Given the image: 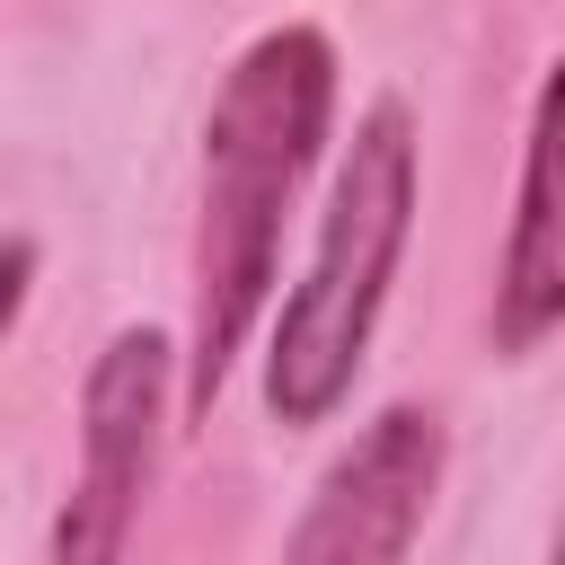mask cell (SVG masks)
I'll return each instance as SVG.
<instances>
[{
  "instance_id": "obj_4",
  "label": "cell",
  "mask_w": 565,
  "mask_h": 565,
  "mask_svg": "<svg viewBox=\"0 0 565 565\" xmlns=\"http://www.w3.org/2000/svg\"><path fill=\"white\" fill-rule=\"evenodd\" d=\"M441 468H450L441 406L388 397V406L362 415V433L318 468L300 521L282 530V556H291V565H397V556L424 539V521H433Z\"/></svg>"
},
{
  "instance_id": "obj_2",
  "label": "cell",
  "mask_w": 565,
  "mask_h": 565,
  "mask_svg": "<svg viewBox=\"0 0 565 565\" xmlns=\"http://www.w3.org/2000/svg\"><path fill=\"white\" fill-rule=\"evenodd\" d=\"M415 203H424V141L406 97H371L327 168V203H318V238L300 282L282 291L274 327H265V362H256V397L282 433H318L344 415L380 309L397 291L406 238H415Z\"/></svg>"
},
{
  "instance_id": "obj_6",
  "label": "cell",
  "mask_w": 565,
  "mask_h": 565,
  "mask_svg": "<svg viewBox=\"0 0 565 565\" xmlns=\"http://www.w3.org/2000/svg\"><path fill=\"white\" fill-rule=\"evenodd\" d=\"M35 274H44V247H35L26 230H0V353H9L18 318H26V291H35Z\"/></svg>"
},
{
  "instance_id": "obj_5",
  "label": "cell",
  "mask_w": 565,
  "mask_h": 565,
  "mask_svg": "<svg viewBox=\"0 0 565 565\" xmlns=\"http://www.w3.org/2000/svg\"><path fill=\"white\" fill-rule=\"evenodd\" d=\"M565 327V238H556V71L530 88L521 177H512V230L494 256V362L547 353Z\"/></svg>"
},
{
  "instance_id": "obj_3",
  "label": "cell",
  "mask_w": 565,
  "mask_h": 565,
  "mask_svg": "<svg viewBox=\"0 0 565 565\" xmlns=\"http://www.w3.org/2000/svg\"><path fill=\"white\" fill-rule=\"evenodd\" d=\"M168 406H177V335L115 327L79 380V477L44 539L53 565H106L132 547V521H141L159 450H168Z\"/></svg>"
},
{
  "instance_id": "obj_1",
  "label": "cell",
  "mask_w": 565,
  "mask_h": 565,
  "mask_svg": "<svg viewBox=\"0 0 565 565\" xmlns=\"http://www.w3.org/2000/svg\"><path fill=\"white\" fill-rule=\"evenodd\" d=\"M335 35L309 18H282L247 35L203 106V203H194V327L177 353V406L185 424H212L247 335L274 309L282 230L309 185V168L335 141Z\"/></svg>"
}]
</instances>
